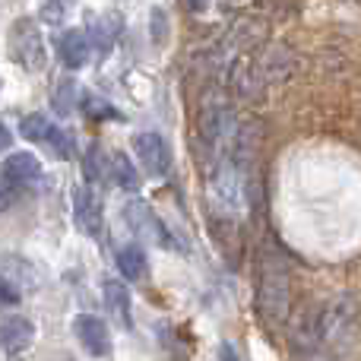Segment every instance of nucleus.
Instances as JSON below:
<instances>
[{"label":"nucleus","mask_w":361,"mask_h":361,"mask_svg":"<svg viewBox=\"0 0 361 361\" xmlns=\"http://www.w3.org/2000/svg\"><path fill=\"white\" fill-rule=\"evenodd\" d=\"M19 137H23L25 143H35V146L51 149L57 159H70L76 152L73 140H70L51 118H44V114H25V118H19Z\"/></svg>","instance_id":"nucleus-2"},{"label":"nucleus","mask_w":361,"mask_h":361,"mask_svg":"<svg viewBox=\"0 0 361 361\" xmlns=\"http://www.w3.org/2000/svg\"><path fill=\"white\" fill-rule=\"evenodd\" d=\"M133 149H137V159L143 165V171L149 178H165L171 171V146L162 133L156 130H143L133 137Z\"/></svg>","instance_id":"nucleus-6"},{"label":"nucleus","mask_w":361,"mask_h":361,"mask_svg":"<svg viewBox=\"0 0 361 361\" xmlns=\"http://www.w3.org/2000/svg\"><path fill=\"white\" fill-rule=\"evenodd\" d=\"M121 32H124V19H121L118 13H105V16L92 19V25H89V42H92V48L99 51V54H108V51L114 48V42L121 38Z\"/></svg>","instance_id":"nucleus-12"},{"label":"nucleus","mask_w":361,"mask_h":361,"mask_svg":"<svg viewBox=\"0 0 361 361\" xmlns=\"http://www.w3.org/2000/svg\"><path fill=\"white\" fill-rule=\"evenodd\" d=\"M257 307L267 324H282L288 317V269L279 254H267L260 260V295Z\"/></svg>","instance_id":"nucleus-1"},{"label":"nucleus","mask_w":361,"mask_h":361,"mask_svg":"<svg viewBox=\"0 0 361 361\" xmlns=\"http://www.w3.org/2000/svg\"><path fill=\"white\" fill-rule=\"evenodd\" d=\"M70 206H73V222L86 238L102 235V200L95 197L89 187H73L70 193Z\"/></svg>","instance_id":"nucleus-8"},{"label":"nucleus","mask_w":361,"mask_h":361,"mask_svg":"<svg viewBox=\"0 0 361 361\" xmlns=\"http://www.w3.org/2000/svg\"><path fill=\"white\" fill-rule=\"evenodd\" d=\"M82 169H86L89 184H102V180L111 175V159H105V152H102L99 146H92V149L86 152V159H82Z\"/></svg>","instance_id":"nucleus-17"},{"label":"nucleus","mask_w":361,"mask_h":361,"mask_svg":"<svg viewBox=\"0 0 361 361\" xmlns=\"http://www.w3.org/2000/svg\"><path fill=\"white\" fill-rule=\"evenodd\" d=\"M124 219H127V228H130L137 238H143V241L159 244V247H165V250H175L178 247L175 235L165 228V222L159 219V212L152 209L149 203H143V200L127 203L124 206Z\"/></svg>","instance_id":"nucleus-3"},{"label":"nucleus","mask_w":361,"mask_h":361,"mask_svg":"<svg viewBox=\"0 0 361 361\" xmlns=\"http://www.w3.org/2000/svg\"><path fill=\"white\" fill-rule=\"evenodd\" d=\"M102 292H105V307L114 317V324L124 326V330H130L133 326V301H130L127 286L121 279H108L105 286H102Z\"/></svg>","instance_id":"nucleus-11"},{"label":"nucleus","mask_w":361,"mask_h":361,"mask_svg":"<svg viewBox=\"0 0 361 361\" xmlns=\"http://www.w3.org/2000/svg\"><path fill=\"white\" fill-rule=\"evenodd\" d=\"M80 108H82V114H86V118H92V121H124V114H121L118 108L108 105L105 99H99V95H92V92L82 95Z\"/></svg>","instance_id":"nucleus-16"},{"label":"nucleus","mask_w":361,"mask_h":361,"mask_svg":"<svg viewBox=\"0 0 361 361\" xmlns=\"http://www.w3.org/2000/svg\"><path fill=\"white\" fill-rule=\"evenodd\" d=\"M111 178L121 190H127V193L140 190V171L133 169V162L124 156V152H114L111 156Z\"/></svg>","instance_id":"nucleus-15"},{"label":"nucleus","mask_w":361,"mask_h":361,"mask_svg":"<svg viewBox=\"0 0 361 361\" xmlns=\"http://www.w3.org/2000/svg\"><path fill=\"white\" fill-rule=\"evenodd\" d=\"M0 292H4V305H13V301H19V298H23V295H19L13 286H6V282H4V288H0Z\"/></svg>","instance_id":"nucleus-22"},{"label":"nucleus","mask_w":361,"mask_h":361,"mask_svg":"<svg viewBox=\"0 0 361 361\" xmlns=\"http://www.w3.org/2000/svg\"><path fill=\"white\" fill-rule=\"evenodd\" d=\"M13 61L19 63V67H25L29 73H38V70L44 67V57H48V51H44V38H42V29H38L32 19H19L16 25H13Z\"/></svg>","instance_id":"nucleus-5"},{"label":"nucleus","mask_w":361,"mask_h":361,"mask_svg":"<svg viewBox=\"0 0 361 361\" xmlns=\"http://www.w3.org/2000/svg\"><path fill=\"white\" fill-rule=\"evenodd\" d=\"M118 269H121V276H124L127 282H137V279H143V273H146V254H143V247H137V244H127V247H121L118 250Z\"/></svg>","instance_id":"nucleus-14"},{"label":"nucleus","mask_w":361,"mask_h":361,"mask_svg":"<svg viewBox=\"0 0 361 361\" xmlns=\"http://www.w3.org/2000/svg\"><path fill=\"white\" fill-rule=\"evenodd\" d=\"M0 339H4L6 358H23L25 352H32V345H35V324H32L29 317H23V314H10V317H4Z\"/></svg>","instance_id":"nucleus-9"},{"label":"nucleus","mask_w":361,"mask_h":361,"mask_svg":"<svg viewBox=\"0 0 361 361\" xmlns=\"http://www.w3.org/2000/svg\"><path fill=\"white\" fill-rule=\"evenodd\" d=\"M10 140H13V137H10V127L4 124V149H10Z\"/></svg>","instance_id":"nucleus-23"},{"label":"nucleus","mask_w":361,"mask_h":361,"mask_svg":"<svg viewBox=\"0 0 361 361\" xmlns=\"http://www.w3.org/2000/svg\"><path fill=\"white\" fill-rule=\"evenodd\" d=\"M219 361H241V358H238L235 345H231V343H222V345H219Z\"/></svg>","instance_id":"nucleus-21"},{"label":"nucleus","mask_w":361,"mask_h":361,"mask_svg":"<svg viewBox=\"0 0 361 361\" xmlns=\"http://www.w3.org/2000/svg\"><path fill=\"white\" fill-rule=\"evenodd\" d=\"M4 282H6V286H13L19 295H23V292H29V288L38 286V269L32 267L25 257L6 254L4 257Z\"/></svg>","instance_id":"nucleus-13"},{"label":"nucleus","mask_w":361,"mask_h":361,"mask_svg":"<svg viewBox=\"0 0 361 361\" xmlns=\"http://www.w3.org/2000/svg\"><path fill=\"white\" fill-rule=\"evenodd\" d=\"M42 180V162L32 152H6L4 159V206L13 203L16 193H25L32 184Z\"/></svg>","instance_id":"nucleus-4"},{"label":"nucleus","mask_w":361,"mask_h":361,"mask_svg":"<svg viewBox=\"0 0 361 361\" xmlns=\"http://www.w3.org/2000/svg\"><path fill=\"white\" fill-rule=\"evenodd\" d=\"M165 35H169V16H165L162 6H156L152 10V38H156V44H165Z\"/></svg>","instance_id":"nucleus-19"},{"label":"nucleus","mask_w":361,"mask_h":361,"mask_svg":"<svg viewBox=\"0 0 361 361\" xmlns=\"http://www.w3.org/2000/svg\"><path fill=\"white\" fill-rule=\"evenodd\" d=\"M89 51H92V42H89L86 29H67L57 38V54H61L63 67L70 70H80L89 61Z\"/></svg>","instance_id":"nucleus-10"},{"label":"nucleus","mask_w":361,"mask_h":361,"mask_svg":"<svg viewBox=\"0 0 361 361\" xmlns=\"http://www.w3.org/2000/svg\"><path fill=\"white\" fill-rule=\"evenodd\" d=\"M54 105L61 114H70L76 105V82L73 80H61L57 82V95H54Z\"/></svg>","instance_id":"nucleus-18"},{"label":"nucleus","mask_w":361,"mask_h":361,"mask_svg":"<svg viewBox=\"0 0 361 361\" xmlns=\"http://www.w3.org/2000/svg\"><path fill=\"white\" fill-rule=\"evenodd\" d=\"M73 336L80 339V345L89 352L92 358H108L111 355V330L102 317L95 314H76L73 317Z\"/></svg>","instance_id":"nucleus-7"},{"label":"nucleus","mask_w":361,"mask_h":361,"mask_svg":"<svg viewBox=\"0 0 361 361\" xmlns=\"http://www.w3.org/2000/svg\"><path fill=\"white\" fill-rule=\"evenodd\" d=\"M48 6H51L48 19H51V23H54V19H61V13L70 6V0H48V4H44V10H48Z\"/></svg>","instance_id":"nucleus-20"}]
</instances>
